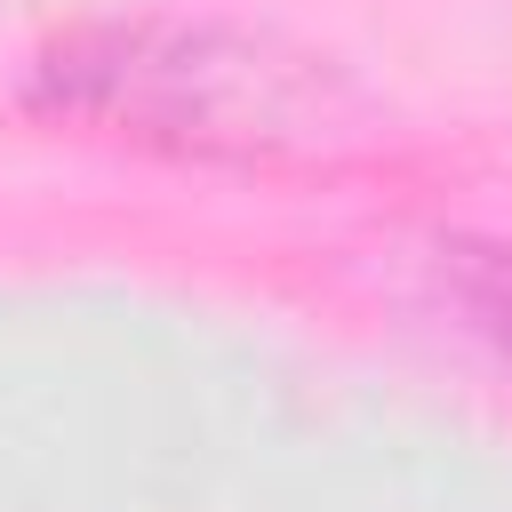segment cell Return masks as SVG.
<instances>
[{"instance_id": "cell-1", "label": "cell", "mask_w": 512, "mask_h": 512, "mask_svg": "<svg viewBox=\"0 0 512 512\" xmlns=\"http://www.w3.org/2000/svg\"><path fill=\"white\" fill-rule=\"evenodd\" d=\"M32 112L152 144L176 160H336L368 136V104L304 48L232 24L120 16L40 48Z\"/></svg>"}, {"instance_id": "cell-2", "label": "cell", "mask_w": 512, "mask_h": 512, "mask_svg": "<svg viewBox=\"0 0 512 512\" xmlns=\"http://www.w3.org/2000/svg\"><path fill=\"white\" fill-rule=\"evenodd\" d=\"M448 288L480 336L512 352V256L504 248H448Z\"/></svg>"}]
</instances>
